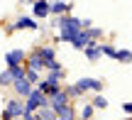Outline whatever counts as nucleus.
<instances>
[{"mask_svg":"<svg viewBox=\"0 0 132 120\" xmlns=\"http://www.w3.org/2000/svg\"><path fill=\"white\" fill-rule=\"evenodd\" d=\"M93 110H95V108L90 106V103H86L83 110H81V118H83V120H90V118H93Z\"/></svg>","mask_w":132,"mask_h":120,"instance_id":"aec40b11","label":"nucleus"},{"mask_svg":"<svg viewBox=\"0 0 132 120\" xmlns=\"http://www.w3.org/2000/svg\"><path fill=\"white\" fill-rule=\"evenodd\" d=\"M37 120H39V118H37Z\"/></svg>","mask_w":132,"mask_h":120,"instance_id":"a878e982","label":"nucleus"},{"mask_svg":"<svg viewBox=\"0 0 132 120\" xmlns=\"http://www.w3.org/2000/svg\"><path fill=\"white\" fill-rule=\"evenodd\" d=\"M56 118H61V120H73V110H71V106L59 108V110H56Z\"/></svg>","mask_w":132,"mask_h":120,"instance_id":"2eb2a0df","label":"nucleus"},{"mask_svg":"<svg viewBox=\"0 0 132 120\" xmlns=\"http://www.w3.org/2000/svg\"><path fill=\"white\" fill-rule=\"evenodd\" d=\"M12 27H15V29H37L39 25L34 22L32 17H24V15H22V17H17V20H15V25H12Z\"/></svg>","mask_w":132,"mask_h":120,"instance_id":"9d476101","label":"nucleus"},{"mask_svg":"<svg viewBox=\"0 0 132 120\" xmlns=\"http://www.w3.org/2000/svg\"><path fill=\"white\" fill-rule=\"evenodd\" d=\"M71 10V3H64V0H54L49 3V15H64Z\"/></svg>","mask_w":132,"mask_h":120,"instance_id":"1a4fd4ad","label":"nucleus"},{"mask_svg":"<svg viewBox=\"0 0 132 120\" xmlns=\"http://www.w3.org/2000/svg\"><path fill=\"white\" fill-rule=\"evenodd\" d=\"M83 52H86V57H88L90 61H95V59H100V57H103V52H100V44H98V42H90L88 47L83 49Z\"/></svg>","mask_w":132,"mask_h":120,"instance_id":"ddd939ff","label":"nucleus"},{"mask_svg":"<svg viewBox=\"0 0 132 120\" xmlns=\"http://www.w3.org/2000/svg\"><path fill=\"white\" fill-rule=\"evenodd\" d=\"M47 106V96H44L42 91H39V88H32V91H29V96L24 98V113H37L39 108H44Z\"/></svg>","mask_w":132,"mask_h":120,"instance_id":"f03ea898","label":"nucleus"},{"mask_svg":"<svg viewBox=\"0 0 132 120\" xmlns=\"http://www.w3.org/2000/svg\"><path fill=\"white\" fill-rule=\"evenodd\" d=\"M5 66L15 69V66H24V49H10L5 54Z\"/></svg>","mask_w":132,"mask_h":120,"instance_id":"20e7f679","label":"nucleus"},{"mask_svg":"<svg viewBox=\"0 0 132 120\" xmlns=\"http://www.w3.org/2000/svg\"><path fill=\"white\" fill-rule=\"evenodd\" d=\"M10 71V76H12V81H17V78H24V71H27V69L24 66H15V69H7Z\"/></svg>","mask_w":132,"mask_h":120,"instance_id":"f3484780","label":"nucleus"},{"mask_svg":"<svg viewBox=\"0 0 132 120\" xmlns=\"http://www.w3.org/2000/svg\"><path fill=\"white\" fill-rule=\"evenodd\" d=\"M125 120H130V118H125Z\"/></svg>","mask_w":132,"mask_h":120,"instance_id":"393cba45","label":"nucleus"},{"mask_svg":"<svg viewBox=\"0 0 132 120\" xmlns=\"http://www.w3.org/2000/svg\"><path fill=\"white\" fill-rule=\"evenodd\" d=\"M54 120H61V118H54Z\"/></svg>","mask_w":132,"mask_h":120,"instance_id":"b1692460","label":"nucleus"},{"mask_svg":"<svg viewBox=\"0 0 132 120\" xmlns=\"http://www.w3.org/2000/svg\"><path fill=\"white\" fill-rule=\"evenodd\" d=\"M0 86H12V76H10L7 69H5V71H0Z\"/></svg>","mask_w":132,"mask_h":120,"instance_id":"a211bd4d","label":"nucleus"},{"mask_svg":"<svg viewBox=\"0 0 132 120\" xmlns=\"http://www.w3.org/2000/svg\"><path fill=\"white\" fill-rule=\"evenodd\" d=\"M103 88V81L100 78H78L76 81V91L86 93V91H100Z\"/></svg>","mask_w":132,"mask_h":120,"instance_id":"39448f33","label":"nucleus"},{"mask_svg":"<svg viewBox=\"0 0 132 120\" xmlns=\"http://www.w3.org/2000/svg\"><path fill=\"white\" fill-rule=\"evenodd\" d=\"M100 52H103V54H108V57H113V59H115V52H118V49H115L113 44H100Z\"/></svg>","mask_w":132,"mask_h":120,"instance_id":"4be33fe9","label":"nucleus"},{"mask_svg":"<svg viewBox=\"0 0 132 120\" xmlns=\"http://www.w3.org/2000/svg\"><path fill=\"white\" fill-rule=\"evenodd\" d=\"M71 44H73L76 49H86V47L90 44V37H88V32H86V29H83V32H78V34H76V39H73Z\"/></svg>","mask_w":132,"mask_h":120,"instance_id":"4468645a","label":"nucleus"},{"mask_svg":"<svg viewBox=\"0 0 132 120\" xmlns=\"http://www.w3.org/2000/svg\"><path fill=\"white\" fill-rule=\"evenodd\" d=\"M24 115V103L20 98H10L5 101V110H3V120H12V118H22Z\"/></svg>","mask_w":132,"mask_h":120,"instance_id":"7ed1b4c3","label":"nucleus"},{"mask_svg":"<svg viewBox=\"0 0 132 120\" xmlns=\"http://www.w3.org/2000/svg\"><path fill=\"white\" fill-rule=\"evenodd\" d=\"M37 54H39V59L44 61V66L52 64V61H56V57H54V47H39Z\"/></svg>","mask_w":132,"mask_h":120,"instance_id":"9b49d317","label":"nucleus"},{"mask_svg":"<svg viewBox=\"0 0 132 120\" xmlns=\"http://www.w3.org/2000/svg\"><path fill=\"white\" fill-rule=\"evenodd\" d=\"M20 3H24V5H32V3H34V0H20Z\"/></svg>","mask_w":132,"mask_h":120,"instance_id":"5701e85b","label":"nucleus"},{"mask_svg":"<svg viewBox=\"0 0 132 120\" xmlns=\"http://www.w3.org/2000/svg\"><path fill=\"white\" fill-rule=\"evenodd\" d=\"M39 120H54V118H56V113H54L52 110V108H47V106H44V108H39Z\"/></svg>","mask_w":132,"mask_h":120,"instance_id":"dca6fc26","label":"nucleus"},{"mask_svg":"<svg viewBox=\"0 0 132 120\" xmlns=\"http://www.w3.org/2000/svg\"><path fill=\"white\" fill-rule=\"evenodd\" d=\"M64 106H69V96H66L64 91H56L54 96H49V98H47V108H52L54 113H56L59 108H64Z\"/></svg>","mask_w":132,"mask_h":120,"instance_id":"423d86ee","label":"nucleus"},{"mask_svg":"<svg viewBox=\"0 0 132 120\" xmlns=\"http://www.w3.org/2000/svg\"><path fill=\"white\" fill-rule=\"evenodd\" d=\"M115 59L118 61H130V49H118L115 52Z\"/></svg>","mask_w":132,"mask_h":120,"instance_id":"412c9836","label":"nucleus"},{"mask_svg":"<svg viewBox=\"0 0 132 120\" xmlns=\"http://www.w3.org/2000/svg\"><path fill=\"white\" fill-rule=\"evenodd\" d=\"M32 12H34V17H47L49 15V0H34Z\"/></svg>","mask_w":132,"mask_h":120,"instance_id":"6e6552de","label":"nucleus"},{"mask_svg":"<svg viewBox=\"0 0 132 120\" xmlns=\"http://www.w3.org/2000/svg\"><path fill=\"white\" fill-rule=\"evenodd\" d=\"M90 106H93V108H103V110H105V108H108V101H105V96H95Z\"/></svg>","mask_w":132,"mask_h":120,"instance_id":"6ab92c4d","label":"nucleus"},{"mask_svg":"<svg viewBox=\"0 0 132 120\" xmlns=\"http://www.w3.org/2000/svg\"><path fill=\"white\" fill-rule=\"evenodd\" d=\"M56 25H59V34H61L64 42H73L76 34L83 32V27H81V20L73 17V15H64V17L59 20Z\"/></svg>","mask_w":132,"mask_h":120,"instance_id":"f257e3e1","label":"nucleus"},{"mask_svg":"<svg viewBox=\"0 0 132 120\" xmlns=\"http://www.w3.org/2000/svg\"><path fill=\"white\" fill-rule=\"evenodd\" d=\"M42 69H44V61H42V59H39V54L34 52L32 57L27 59V71H34V74H39V71H42Z\"/></svg>","mask_w":132,"mask_h":120,"instance_id":"f8f14e48","label":"nucleus"},{"mask_svg":"<svg viewBox=\"0 0 132 120\" xmlns=\"http://www.w3.org/2000/svg\"><path fill=\"white\" fill-rule=\"evenodd\" d=\"M12 88H15V93H17V96L27 98L29 91H32V83H29L27 78H17V81H12Z\"/></svg>","mask_w":132,"mask_h":120,"instance_id":"0eeeda50","label":"nucleus"}]
</instances>
